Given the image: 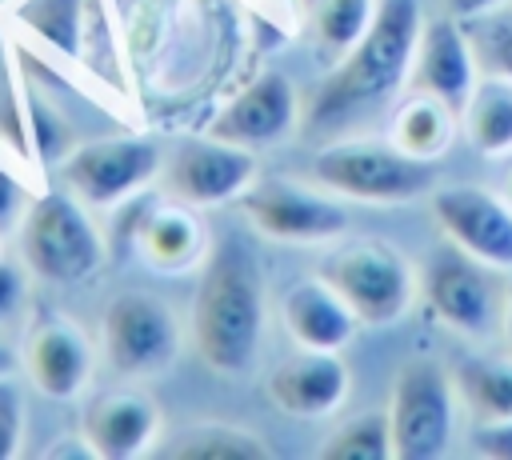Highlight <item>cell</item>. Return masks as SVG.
<instances>
[{
	"mask_svg": "<svg viewBox=\"0 0 512 460\" xmlns=\"http://www.w3.org/2000/svg\"><path fill=\"white\" fill-rule=\"evenodd\" d=\"M360 316L348 308V300L324 280H300L284 292V328L300 348L316 352H340L356 336Z\"/></svg>",
	"mask_w": 512,
	"mask_h": 460,
	"instance_id": "ac0fdd59",
	"label": "cell"
},
{
	"mask_svg": "<svg viewBox=\"0 0 512 460\" xmlns=\"http://www.w3.org/2000/svg\"><path fill=\"white\" fill-rule=\"evenodd\" d=\"M324 460H388L392 456V424L388 412H360L340 424L324 444Z\"/></svg>",
	"mask_w": 512,
	"mask_h": 460,
	"instance_id": "d4e9b609",
	"label": "cell"
},
{
	"mask_svg": "<svg viewBox=\"0 0 512 460\" xmlns=\"http://www.w3.org/2000/svg\"><path fill=\"white\" fill-rule=\"evenodd\" d=\"M468 40L488 76L512 80V12H484L468 20Z\"/></svg>",
	"mask_w": 512,
	"mask_h": 460,
	"instance_id": "4316f807",
	"label": "cell"
},
{
	"mask_svg": "<svg viewBox=\"0 0 512 460\" xmlns=\"http://www.w3.org/2000/svg\"><path fill=\"white\" fill-rule=\"evenodd\" d=\"M12 364H16V360H12V352L0 344V376H8V372H12Z\"/></svg>",
	"mask_w": 512,
	"mask_h": 460,
	"instance_id": "836d02e7",
	"label": "cell"
},
{
	"mask_svg": "<svg viewBox=\"0 0 512 460\" xmlns=\"http://www.w3.org/2000/svg\"><path fill=\"white\" fill-rule=\"evenodd\" d=\"M160 432V408L144 392H104L88 404L80 436L92 448V456L104 460H128L152 448Z\"/></svg>",
	"mask_w": 512,
	"mask_h": 460,
	"instance_id": "e0dca14e",
	"label": "cell"
},
{
	"mask_svg": "<svg viewBox=\"0 0 512 460\" xmlns=\"http://www.w3.org/2000/svg\"><path fill=\"white\" fill-rule=\"evenodd\" d=\"M344 396H348V368L336 352L304 348L268 376V400L296 420L332 416L344 404Z\"/></svg>",
	"mask_w": 512,
	"mask_h": 460,
	"instance_id": "2e32d148",
	"label": "cell"
},
{
	"mask_svg": "<svg viewBox=\"0 0 512 460\" xmlns=\"http://www.w3.org/2000/svg\"><path fill=\"white\" fill-rule=\"evenodd\" d=\"M452 396L456 384L448 368L432 356H408L392 380V456L432 460L448 452L452 440Z\"/></svg>",
	"mask_w": 512,
	"mask_h": 460,
	"instance_id": "52a82bcc",
	"label": "cell"
},
{
	"mask_svg": "<svg viewBox=\"0 0 512 460\" xmlns=\"http://www.w3.org/2000/svg\"><path fill=\"white\" fill-rule=\"evenodd\" d=\"M20 296H24V268L0 256V320H8L16 312Z\"/></svg>",
	"mask_w": 512,
	"mask_h": 460,
	"instance_id": "f546056e",
	"label": "cell"
},
{
	"mask_svg": "<svg viewBox=\"0 0 512 460\" xmlns=\"http://www.w3.org/2000/svg\"><path fill=\"white\" fill-rule=\"evenodd\" d=\"M0 256H4V252H0Z\"/></svg>",
	"mask_w": 512,
	"mask_h": 460,
	"instance_id": "8d00e7d4",
	"label": "cell"
},
{
	"mask_svg": "<svg viewBox=\"0 0 512 460\" xmlns=\"http://www.w3.org/2000/svg\"><path fill=\"white\" fill-rule=\"evenodd\" d=\"M100 352L116 376L152 380L180 356V320L152 292H116L100 316Z\"/></svg>",
	"mask_w": 512,
	"mask_h": 460,
	"instance_id": "5b68a950",
	"label": "cell"
},
{
	"mask_svg": "<svg viewBox=\"0 0 512 460\" xmlns=\"http://www.w3.org/2000/svg\"><path fill=\"white\" fill-rule=\"evenodd\" d=\"M376 0H320L316 8V44L324 56L340 60L344 52L356 48V40L372 28L376 20Z\"/></svg>",
	"mask_w": 512,
	"mask_h": 460,
	"instance_id": "cb8c5ba5",
	"label": "cell"
},
{
	"mask_svg": "<svg viewBox=\"0 0 512 460\" xmlns=\"http://www.w3.org/2000/svg\"><path fill=\"white\" fill-rule=\"evenodd\" d=\"M504 332H508V340H512V272H508V280H504Z\"/></svg>",
	"mask_w": 512,
	"mask_h": 460,
	"instance_id": "d6a6232c",
	"label": "cell"
},
{
	"mask_svg": "<svg viewBox=\"0 0 512 460\" xmlns=\"http://www.w3.org/2000/svg\"><path fill=\"white\" fill-rule=\"evenodd\" d=\"M240 208L256 232H264L272 240H288V244L332 240L348 228V212L336 200L308 192L300 184H288V180L252 184L240 196Z\"/></svg>",
	"mask_w": 512,
	"mask_h": 460,
	"instance_id": "8fae6325",
	"label": "cell"
},
{
	"mask_svg": "<svg viewBox=\"0 0 512 460\" xmlns=\"http://www.w3.org/2000/svg\"><path fill=\"white\" fill-rule=\"evenodd\" d=\"M160 456H168V460H264L272 452L256 432H248L240 424L200 420V424L176 432L172 440H164Z\"/></svg>",
	"mask_w": 512,
	"mask_h": 460,
	"instance_id": "44dd1931",
	"label": "cell"
},
{
	"mask_svg": "<svg viewBox=\"0 0 512 460\" xmlns=\"http://www.w3.org/2000/svg\"><path fill=\"white\" fill-rule=\"evenodd\" d=\"M432 212L452 244L472 252L476 260L512 272V204L496 200L484 188H440L432 192Z\"/></svg>",
	"mask_w": 512,
	"mask_h": 460,
	"instance_id": "4fadbf2b",
	"label": "cell"
},
{
	"mask_svg": "<svg viewBox=\"0 0 512 460\" xmlns=\"http://www.w3.org/2000/svg\"><path fill=\"white\" fill-rule=\"evenodd\" d=\"M24 368L48 400H76L92 376V344L64 316H40L24 340Z\"/></svg>",
	"mask_w": 512,
	"mask_h": 460,
	"instance_id": "9a60e30c",
	"label": "cell"
},
{
	"mask_svg": "<svg viewBox=\"0 0 512 460\" xmlns=\"http://www.w3.org/2000/svg\"><path fill=\"white\" fill-rule=\"evenodd\" d=\"M20 24H28L40 40L60 48L64 56H80L84 36V0H24L16 8Z\"/></svg>",
	"mask_w": 512,
	"mask_h": 460,
	"instance_id": "484cf974",
	"label": "cell"
},
{
	"mask_svg": "<svg viewBox=\"0 0 512 460\" xmlns=\"http://www.w3.org/2000/svg\"><path fill=\"white\" fill-rule=\"evenodd\" d=\"M160 168L164 160L152 140L112 136V140H88L64 152L60 180L88 208H116L128 196H136Z\"/></svg>",
	"mask_w": 512,
	"mask_h": 460,
	"instance_id": "ba28073f",
	"label": "cell"
},
{
	"mask_svg": "<svg viewBox=\"0 0 512 460\" xmlns=\"http://www.w3.org/2000/svg\"><path fill=\"white\" fill-rule=\"evenodd\" d=\"M472 444L484 452V456H500V460H512V420H496V424H480Z\"/></svg>",
	"mask_w": 512,
	"mask_h": 460,
	"instance_id": "f1b7e54d",
	"label": "cell"
},
{
	"mask_svg": "<svg viewBox=\"0 0 512 460\" xmlns=\"http://www.w3.org/2000/svg\"><path fill=\"white\" fill-rule=\"evenodd\" d=\"M456 392L464 396L468 412L480 424L512 420V364H488V360H468L456 372Z\"/></svg>",
	"mask_w": 512,
	"mask_h": 460,
	"instance_id": "603a6c76",
	"label": "cell"
},
{
	"mask_svg": "<svg viewBox=\"0 0 512 460\" xmlns=\"http://www.w3.org/2000/svg\"><path fill=\"white\" fill-rule=\"evenodd\" d=\"M312 176L320 188L368 204H400L432 188L436 168L432 160H416L396 144H368V140H336L316 152Z\"/></svg>",
	"mask_w": 512,
	"mask_h": 460,
	"instance_id": "277c9868",
	"label": "cell"
},
{
	"mask_svg": "<svg viewBox=\"0 0 512 460\" xmlns=\"http://www.w3.org/2000/svg\"><path fill=\"white\" fill-rule=\"evenodd\" d=\"M500 0H444V8L456 16V20H472V16H484L492 12Z\"/></svg>",
	"mask_w": 512,
	"mask_h": 460,
	"instance_id": "1f68e13d",
	"label": "cell"
},
{
	"mask_svg": "<svg viewBox=\"0 0 512 460\" xmlns=\"http://www.w3.org/2000/svg\"><path fill=\"white\" fill-rule=\"evenodd\" d=\"M500 268L476 260L460 244H440L424 260V304L428 312L460 336H488L504 320V284Z\"/></svg>",
	"mask_w": 512,
	"mask_h": 460,
	"instance_id": "8992f818",
	"label": "cell"
},
{
	"mask_svg": "<svg viewBox=\"0 0 512 460\" xmlns=\"http://www.w3.org/2000/svg\"><path fill=\"white\" fill-rule=\"evenodd\" d=\"M136 248L148 260V268L176 276V272H188V268L204 264L208 236H204V224L192 212V204H184V200L148 204V212L140 220V232H136Z\"/></svg>",
	"mask_w": 512,
	"mask_h": 460,
	"instance_id": "d6986e66",
	"label": "cell"
},
{
	"mask_svg": "<svg viewBox=\"0 0 512 460\" xmlns=\"http://www.w3.org/2000/svg\"><path fill=\"white\" fill-rule=\"evenodd\" d=\"M20 212H24V192H20V184L0 168V232L12 228V224L20 220Z\"/></svg>",
	"mask_w": 512,
	"mask_h": 460,
	"instance_id": "4dcf8cb0",
	"label": "cell"
},
{
	"mask_svg": "<svg viewBox=\"0 0 512 460\" xmlns=\"http://www.w3.org/2000/svg\"><path fill=\"white\" fill-rule=\"evenodd\" d=\"M192 340L208 368L240 376L252 368L264 340V272L256 252L228 236L204 256L192 296Z\"/></svg>",
	"mask_w": 512,
	"mask_h": 460,
	"instance_id": "7a4b0ae2",
	"label": "cell"
},
{
	"mask_svg": "<svg viewBox=\"0 0 512 460\" xmlns=\"http://www.w3.org/2000/svg\"><path fill=\"white\" fill-rule=\"evenodd\" d=\"M20 256L24 268L48 284H80L100 272L104 240L92 228L84 200L64 192H44L20 216Z\"/></svg>",
	"mask_w": 512,
	"mask_h": 460,
	"instance_id": "3957f363",
	"label": "cell"
},
{
	"mask_svg": "<svg viewBox=\"0 0 512 460\" xmlns=\"http://www.w3.org/2000/svg\"><path fill=\"white\" fill-rule=\"evenodd\" d=\"M456 108H448L440 96H428V92H416L408 100L396 104L392 112V144L416 160H440L452 144V132H456Z\"/></svg>",
	"mask_w": 512,
	"mask_h": 460,
	"instance_id": "ffe728a7",
	"label": "cell"
},
{
	"mask_svg": "<svg viewBox=\"0 0 512 460\" xmlns=\"http://www.w3.org/2000/svg\"><path fill=\"white\" fill-rule=\"evenodd\" d=\"M300 120V100L288 76L260 72L252 84H244L208 124V136L240 148H272L284 136H292Z\"/></svg>",
	"mask_w": 512,
	"mask_h": 460,
	"instance_id": "7c38bea8",
	"label": "cell"
},
{
	"mask_svg": "<svg viewBox=\"0 0 512 460\" xmlns=\"http://www.w3.org/2000/svg\"><path fill=\"white\" fill-rule=\"evenodd\" d=\"M504 200H508V204H512V168H508V172H504Z\"/></svg>",
	"mask_w": 512,
	"mask_h": 460,
	"instance_id": "e575fe53",
	"label": "cell"
},
{
	"mask_svg": "<svg viewBox=\"0 0 512 460\" xmlns=\"http://www.w3.org/2000/svg\"><path fill=\"white\" fill-rule=\"evenodd\" d=\"M476 52L468 40V28H460V20L448 12L440 20H428L420 28V44H416V60H412V88L440 96L448 108L464 112L472 88H476Z\"/></svg>",
	"mask_w": 512,
	"mask_h": 460,
	"instance_id": "5bb4252c",
	"label": "cell"
},
{
	"mask_svg": "<svg viewBox=\"0 0 512 460\" xmlns=\"http://www.w3.org/2000/svg\"><path fill=\"white\" fill-rule=\"evenodd\" d=\"M0 48H4V36H0Z\"/></svg>",
	"mask_w": 512,
	"mask_h": 460,
	"instance_id": "d590c367",
	"label": "cell"
},
{
	"mask_svg": "<svg viewBox=\"0 0 512 460\" xmlns=\"http://www.w3.org/2000/svg\"><path fill=\"white\" fill-rule=\"evenodd\" d=\"M320 276L348 300L360 324H392L412 304V272L404 256L376 240L340 248L324 260Z\"/></svg>",
	"mask_w": 512,
	"mask_h": 460,
	"instance_id": "9c48e42d",
	"label": "cell"
},
{
	"mask_svg": "<svg viewBox=\"0 0 512 460\" xmlns=\"http://www.w3.org/2000/svg\"><path fill=\"white\" fill-rule=\"evenodd\" d=\"M460 116H464L468 140L484 156L512 152V80L508 76L476 80V88H472V96H468Z\"/></svg>",
	"mask_w": 512,
	"mask_h": 460,
	"instance_id": "7402d4cb",
	"label": "cell"
},
{
	"mask_svg": "<svg viewBox=\"0 0 512 460\" xmlns=\"http://www.w3.org/2000/svg\"><path fill=\"white\" fill-rule=\"evenodd\" d=\"M160 172L172 200L208 208V204L236 200L256 184V152L240 144H224L216 136L184 140L176 144V152L164 160Z\"/></svg>",
	"mask_w": 512,
	"mask_h": 460,
	"instance_id": "30bf717a",
	"label": "cell"
},
{
	"mask_svg": "<svg viewBox=\"0 0 512 460\" xmlns=\"http://www.w3.org/2000/svg\"><path fill=\"white\" fill-rule=\"evenodd\" d=\"M24 444V392L8 376H0V460H12Z\"/></svg>",
	"mask_w": 512,
	"mask_h": 460,
	"instance_id": "83f0119b",
	"label": "cell"
},
{
	"mask_svg": "<svg viewBox=\"0 0 512 460\" xmlns=\"http://www.w3.org/2000/svg\"><path fill=\"white\" fill-rule=\"evenodd\" d=\"M420 28V0H380L372 28L312 92L304 124L312 132H344L384 112L412 80Z\"/></svg>",
	"mask_w": 512,
	"mask_h": 460,
	"instance_id": "6da1fadb",
	"label": "cell"
}]
</instances>
